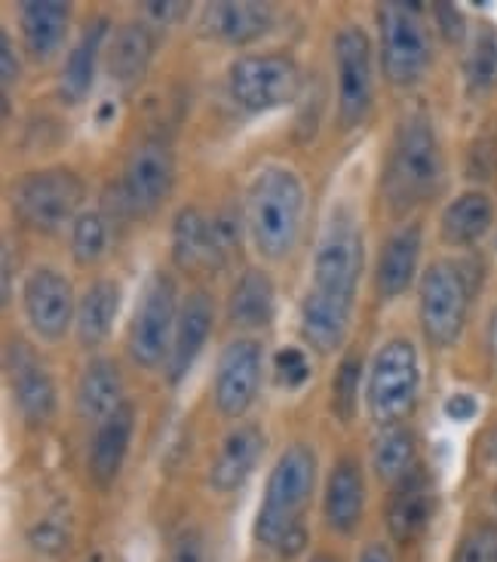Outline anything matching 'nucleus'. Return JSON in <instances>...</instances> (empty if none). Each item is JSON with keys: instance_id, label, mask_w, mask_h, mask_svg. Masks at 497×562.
Wrapping results in <instances>:
<instances>
[{"instance_id": "nucleus-37", "label": "nucleus", "mask_w": 497, "mask_h": 562, "mask_svg": "<svg viewBox=\"0 0 497 562\" xmlns=\"http://www.w3.org/2000/svg\"><path fill=\"white\" fill-rule=\"evenodd\" d=\"M169 562H215V557L200 529H181L169 550Z\"/></svg>"}, {"instance_id": "nucleus-45", "label": "nucleus", "mask_w": 497, "mask_h": 562, "mask_svg": "<svg viewBox=\"0 0 497 562\" xmlns=\"http://www.w3.org/2000/svg\"><path fill=\"white\" fill-rule=\"evenodd\" d=\"M360 562H393V557L387 548H381V544H369V548L362 550Z\"/></svg>"}, {"instance_id": "nucleus-2", "label": "nucleus", "mask_w": 497, "mask_h": 562, "mask_svg": "<svg viewBox=\"0 0 497 562\" xmlns=\"http://www.w3.org/2000/svg\"><path fill=\"white\" fill-rule=\"evenodd\" d=\"M302 213V179L286 167H264L246 191V228L264 259L280 261L295 249Z\"/></svg>"}, {"instance_id": "nucleus-5", "label": "nucleus", "mask_w": 497, "mask_h": 562, "mask_svg": "<svg viewBox=\"0 0 497 562\" xmlns=\"http://www.w3.org/2000/svg\"><path fill=\"white\" fill-rule=\"evenodd\" d=\"M418 387H421V366H418L415 345L406 338H393L377 350L372 372H369L365 403H369L372 422L381 427L399 425L415 409Z\"/></svg>"}, {"instance_id": "nucleus-30", "label": "nucleus", "mask_w": 497, "mask_h": 562, "mask_svg": "<svg viewBox=\"0 0 497 562\" xmlns=\"http://www.w3.org/2000/svg\"><path fill=\"white\" fill-rule=\"evenodd\" d=\"M105 19H99V22H92L90 29L83 31V37L77 41V46L71 49V56L65 61V68H61V80H59V92L65 102H83L92 90V77H95V59H99V49L105 44V34H108Z\"/></svg>"}, {"instance_id": "nucleus-4", "label": "nucleus", "mask_w": 497, "mask_h": 562, "mask_svg": "<svg viewBox=\"0 0 497 562\" xmlns=\"http://www.w3.org/2000/svg\"><path fill=\"white\" fill-rule=\"evenodd\" d=\"M362 261H365V244H362L360 222L347 206H335L319 234L317 256H314V292L353 304Z\"/></svg>"}, {"instance_id": "nucleus-3", "label": "nucleus", "mask_w": 497, "mask_h": 562, "mask_svg": "<svg viewBox=\"0 0 497 562\" xmlns=\"http://www.w3.org/2000/svg\"><path fill=\"white\" fill-rule=\"evenodd\" d=\"M442 184V151L433 123L427 117H408L399 123L393 138L387 172H384V198L396 213H406L423 200L437 198Z\"/></svg>"}, {"instance_id": "nucleus-41", "label": "nucleus", "mask_w": 497, "mask_h": 562, "mask_svg": "<svg viewBox=\"0 0 497 562\" xmlns=\"http://www.w3.org/2000/svg\"><path fill=\"white\" fill-rule=\"evenodd\" d=\"M19 80V59H15L10 34H0V83H3V111H10V90Z\"/></svg>"}, {"instance_id": "nucleus-11", "label": "nucleus", "mask_w": 497, "mask_h": 562, "mask_svg": "<svg viewBox=\"0 0 497 562\" xmlns=\"http://www.w3.org/2000/svg\"><path fill=\"white\" fill-rule=\"evenodd\" d=\"M335 71H338V123L353 130L365 121L375 80H372V44L365 31L347 25L335 37Z\"/></svg>"}, {"instance_id": "nucleus-44", "label": "nucleus", "mask_w": 497, "mask_h": 562, "mask_svg": "<svg viewBox=\"0 0 497 562\" xmlns=\"http://www.w3.org/2000/svg\"><path fill=\"white\" fill-rule=\"evenodd\" d=\"M145 10L151 19H160V22H172V19H179L184 10H188V3H145Z\"/></svg>"}, {"instance_id": "nucleus-38", "label": "nucleus", "mask_w": 497, "mask_h": 562, "mask_svg": "<svg viewBox=\"0 0 497 562\" xmlns=\"http://www.w3.org/2000/svg\"><path fill=\"white\" fill-rule=\"evenodd\" d=\"M212 228V244H215V252H218V261L225 265L237 249H240V222L237 215L218 213L210 222Z\"/></svg>"}, {"instance_id": "nucleus-42", "label": "nucleus", "mask_w": 497, "mask_h": 562, "mask_svg": "<svg viewBox=\"0 0 497 562\" xmlns=\"http://www.w3.org/2000/svg\"><path fill=\"white\" fill-rule=\"evenodd\" d=\"M445 412H449V418H454V422H467V418L476 415V400L467 394H458L445 403Z\"/></svg>"}, {"instance_id": "nucleus-14", "label": "nucleus", "mask_w": 497, "mask_h": 562, "mask_svg": "<svg viewBox=\"0 0 497 562\" xmlns=\"http://www.w3.org/2000/svg\"><path fill=\"white\" fill-rule=\"evenodd\" d=\"M7 375H10V387H13V400L22 418L31 427L46 425L56 412V384L53 375L37 360V353L25 341H10L7 345Z\"/></svg>"}, {"instance_id": "nucleus-1", "label": "nucleus", "mask_w": 497, "mask_h": 562, "mask_svg": "<svg viewBox=\"0 0 497 562\" xmlns=\"http://www.w3.org/2000/svg\"><path fill=\"white\" fill-rule=\"evenodd\" d=\"M317 483V456L310 446H289L283 456L276 458L264 504L258 510L256 538L268 548H280L283 553H298L304 548L302 514L314 495Z\"/></svg>"}, {"instance_id": "nucleus-32", "label": "nucleus", "mask_w": 497, "mask_h": 562, "mask_svg": "<svg viewBox=\"0 0 497 562\" xmlns=\"http://www.w3.org/2000/svg\"><path fill=\"white\" fill-rule=\"evenodd\" d=\"M227 314L237 326H264L273 317V283L264 271L249 268L230 292Z\"/></svg>"}, {"instance_id": "nucleus-23", "label": "nucleus", "mask_w": 497, "mask_h": 562, "mask_svg": "<svg viewBox=\"0 0 497 562\" xmlns=\"http://www.w3.org/2000/svg\"><path fill=\"white\" fill-rule=\"evenodd\" d=\"M350 314H353V304L338 302L310 289L302 302V335L307 338V345L317 348L319 353H335L344 345Z\"/></svg>"}, {"instance_id": "nucleus-10", "label": "nucleus", "mask_w": 497, "mask_h": 562, "mask_svg": "<svg viewBox=\"0 0 497 562\" xmlns=\"http://www.w3.org/2000/svg\"><path fill=\"white\" fill-rule=\"evenodd\" d=\"M230 95L246 111L261 114L289 105L302 90V71L289 56H246L227 71Z\"/></svg>"}, {"instance_id": "nucleus-13", "label": "nucleus", "mask_w": 497, "mask_h": 562, "mask_svg": "<svg viewBox=\"0 0 497 562\" xmlns=\"http://www.w3.org/2000/svg\"><path fill=\"white\" fill-rule=\"evenodd\" d=\"M176 182V157L166 142H145L126 160L123 172V203L136 215L154 213L172 191Z\"/></svg>"}, {"instance_id": "nucleus-22", "label": "nucleus", "mask_w": 497, "mask_h": 562, "mask_svg": "<svg viewBox=\"0 0 497 562\" xmlns=\"http://www.w3.org/2000/svg\"><path fill=\"white\" fill-rule=\"evenodd\" d=\"M172 259L179 265L184 274H206V271H218L222 261L212 244V228L210 218L194 210V206H184L176 215V225H172Z\"/></svg>"}, {"instance_id": "nucleus-15", "label": "nucleus", "mask_w": 497, "mask_h": 562, "mask_svg": "<svg viewBox=\"0 0 497 562\" xmlns=\"http://www.w3.org/2000/svg\"><path fill=\"white\" fill-rule=\"evenodd\" d=\"M22 299H25V314H29L31 329L46 341H59L61 335L68 333L71 317H77L75 289L59 271L37 268L25 280V295Z\"/></svg>"}, {"instance_id": "nucleus-40", "label": "nucleus", "mask_w": 497, "mask_h": 562, "mask_svg": "<svg viewBox=\"0 0 497 562\" xmlns=\"http://www.w3.org/2000/svg\"><path fill=\"white\" fill-rule=\"evenodd\" d=\"M29 541L37 553H61L68 548V526L59 519H44L31 529Z\"/></svg>"}, {"instance_id": "nucleus-17", "label": "nucleus", "mask_w": 497, "mask_h": 562, "mask_svg": "<svg viewBox=\"0 0 497 562\" xmlns=\"http://www.w3.org/2000/svg\"><path fill=\"white\" fill-rule=\"evenodd\" d=\"M433 507H437V498H433L430 480L421 468L408 473L406 480H399L393 488L391 507H387V529H391L393 541L396 544L418 541L423 529L430 526Z\"/></svg>"}, {"instance_id": "nucleus-6", "label": "nucleus", "mask_w": 497, "mask_h": 562, "mask_svg": "<svg viewBox=\"0 0 497 562\" xmlns=\"http://www.w3.org/2000/svg\"><path fill=\"white\" fill-rule=\"evenodd\" d=\"M377 34H381V65L396 87L418 83L430 65V34L423 25L418 3L387 0L377 7Z\"/></svg>"}, {"instance_id": "nucleus-20", "label": "nucleus", "mask_w": 497, "mask_h": 562, "mask_svg": "<svg viewBox=\"0 0 497 562\" xmlns=\"http://www.w3.org/2000/svg\"><path fill=\"white\" fill-rule=\"evenodd\" d=\"M133 427H136V409L129 403H123L111 418H105L102 425L95 427L90 449V473L102 488L117 480L123 461H126V452H129Z\"/></svg>"}, {"instance_id": "nucleus-29", "label": "nucleus", "mask_w": 497, "mask_h": 562, "mask_svg": "<svg viewBox=\"0 0 497 562\" xmlns=\"http://www.w3.org/2000/svg\"><path fill=\"white\" fill-rule=\"evenodd\" d=\"M495 218L492 198L483 191H467L454 198L442 213V240L452 246H470L483 240Z\"/></svg>"}, {"instance_id": "nucleus-36", "label": "nucleus", "mask_w": 497, "mask_h": 562, "mask_svg": "<svg viewBox=\"0 0 497 562\" xmlns=\"http://www.w3.org/2000/svg\"><path fill=\"white\" fill-rule=\"evenodd\" d=\"M452 562H497V526L483 522L470 529L454 550Z\"/></svg>"}, {"instance_id": "nucleus-46", "label": "nucleus", "mask_w": 497, "mask_h": 562, "mask_svg": "<svg viewBox=\"0 0 497 562\" xmlns=\"http://www.w3.org/2000/svg\"><path fill=\"white\" fill-rule=\"evenodd\" d=\"M488 350H492V360L497 366V311L492 314V323H488Z\"/></svg>"}, {"instance_id": "nucleus-7", "label": "nucleus", "mask_w": 497, "mask_h": 562, "mask_svg": "<svg viewBox=\"0 0 497 562\" xmlns=\"http://www.w3.org/2000/svg\"><path fill=\"white\" fill-rule=\"evenodd\" d=\"M83 194V182L71 169H37L13 184V210L29 228L53 234L75 218Z\"/></svg>"}, {"instance_id": "nucleus-33", "label": "nucleus", "mask_w": 497, "mask_h": 562, "mask_svg": "<svg viewBox=\"0 0 497 562\" xmlns=\"http://www.w3.org/2000/svg\"><path fill=\"white\" fill-rule=\"evenodd\" d=\"M108 246V225L99 213H83L75 218L71 228V256L77 265H92L102 259Z\"/></svg>"}, {"instance_id": "nucleus-8", "label": "nucleus", "mask_w": 497, "mask_h": 562, "mask_svg": "<svg viewBox=\"0 0 497 562\" xmlns=\"http://www.w3.org/2000/svg\"><path fill=\"white\" fill-rule=\"evenodd\" d=\"M470 311V283L461 265L433 261L421 277V329L430 345H454Z\"/></svg>"}, {"instance_id": "nucleus-21", "label": "nucleus", "mask_w": 497, "mask_h": 562, "mask_svg": "<svg viewBox=\"0 0 497 562\" xmlns=\"http://www.w3.org/2000/svg\"><path fill=\"white\" fill-rule=\"evenodd\" d=\"M22 13V37H25V49L34 61L53 59L65 44L68 34V19H71V7L59 3V0H25L19 7Z\"/></svg>"}, {"instance_id": "nucleus-43", "label": "nucleus", "mask_w": 497, "mask_h": 562, "mask_svg": "<svg viewBox=\"0 0 497 562\" xmlns=\"http://www.w3.org/2000/svg\"><path fill=\"white\" fill-rule=\"evenodd\" d=\"M13 302V246L3 240V304Z\"/></svg>"}, {"instance_id": "nucleus-12", "label": "nucleus", "mask_w": 497, "mask_h": 562, "mask_svg": "<svg viewBox=\"0 0 497 562\" xmlns=\"http://www.w3.org/2000/svg\"><path fill=\"white\" fill-rule=\"evenodd\" d=\"M261 345L256 338L230 341L215 366V406L225 418H240L261 387Z\"/></svg>"}, {"instance_id": "nucleus-26", "label": "nucleus", "mask_w": 497, "mask_h": 562, "mask_svg": "<svg viewBox=\"0 0 497 562\" xmlns=\"http://www.w3.org/2000/svg\"><path fill=\"white\" fill-rule=\"evenodd\" d=\"M123 403V379L121 369L111 363V360H92L80 384H77V412L83 422H105L114 412L121 409Z\"/></svg>"}, {"instance_id": "nucleus-39", "label": "nucleus", "mask_w": 497, "mask_h": 562, "mask_svg": "<svg viewBox=\"0 0 497 562\" xmlns=\"http://www.w3.org/2000/svg\"><path fill=\"white\" fill-rule=\"evenodd\" d=\"M276 379L283 387H302L304 381L310 379V363L302 350L283 348L276 353Z\"/></svg>"}, {"instance_id": "nucleus-18", "label": "nucleus", "mask_w": 497, "mask_h": 562, "mask_svg": "<svg viewBox=\"0 0 497 562\" xmlns=\"http://www.w3.org/2000/svg\"><path fill=\"white\" fill-rule=\"evenodd\" d=\"M212 329V299L206 292H191L179 307V323H176V338H172V350H169V360H166V372L169 381L179 384L188 369L194 366L200 357V350L206 345Z\"/></svg>"}, {"instance_id": "nucleus-16", "label": "nucleus", "mask_w": 497, "mask_h": 562, "mask_svg": "<svg viewBox=\"0 0 497 562\" xmlns=\"http://www.w3.org/2000/svg\"><path fill=\"white\" fill-rule=\"evenodd\" d=\"M273 19L276 13L271 3L218 0V3H206V10L200 15V31L218 44L242 46L264 37L273 29Z\"/></svg>"}, {"instance_id": "nucleus-47", "label": "nucleus", "mask_w": 497, "mask_h": 562, "mask_svg": "<svg viewBox=\"0 0 497 562\" xmlns=\"http://www.w3.org/2000/svg\"><path fill=\"white\" fill-rule=\"evenodd\" d=\"M310 562H331V560H329V557H314Z\"/></svg>"}, {"instance_id": "nucleus-24", "label": "nucleus", "mask_w": 497, "mask_h": 562, "mask_svg": "<svg viewBox=\"0 0 497 562\" xmlns=\"http://www.w3.org/2000/svg\"><path fill=\"white\" fill-rule=\"evenodd\" d=\"M365 507V483H362V468L353 458H341L329 473L326 486V519L335 532L350 535L362 519Z\"/></svg>"}, {"instance_id": "nucleus-31", "label": "nucleus", "mask_w": 497, "mask_h": 562, "mask_svg": "<svg viewBox=\"0 0 497 562\" xmlns=\"http://www.w3.org/2000/svg\"><path fill=\"white\" fill-rule=\"evenodd\" d=\"M372 464L375 473L387 483H399L408 473L418 471V440L406 427H381L372 442Z\"/></svg>"}, {"instance_id": "nucleus-35", "label": "nucleus", "mask_w": 497, "mask_h": 562, "mask_svg": "<svg viewBox=\"0 0 497 562\" xmlns=\"http://www.w3.org/2000/svg\"><path fill=\"white\" fill-rule=\"evenodd\" d=\"M467 77L476 90H488L497 83V37L492 31H483L470 49Z\"/></svg>"}, {"instance_id": "nucleus-28", "label": "nucleus", "mask_w": 497, "mask_h": 562, "mask_svg": "<svg viewBox=\"0 0 497 562\" xmlns=\"http://www.w3.org/2000/svg\"><path fill=\"white\" fill-rule=\"evenodd\" d=\"M121 307V289L111 280H95L77 304V338L83 348L105 345Z\"/></svg>"}, {"instance_id": "nucleus-25", "label": "nucleus", "mask_w": 497, "mask_h": 562, "mask_svg": "<svg viewBox=\"0 0 497 562\" xmlns=\"http://www.w3.org/2000/svg\"><path fill=\"white\" fill-rule=\"evenodd\" d=\"M418 259H421V228L408 225V228L396 231L384 252L377 261L375 271V289L381 299H396L408 289L418 271Z\"/></svg>"}, {"instance_id": "nucleus-9", "label": "nucleus", "mask_w": 497, "mask_h": 562, "mask_svg": "<svg viewBox=\"0 0 497 562\" xmlns=\"http://www.w3.org/2000/svg\"><path fill=\"white\" fill-rule=\"evenodd\" d=\"M176 323H179L176 280L169 274H154L142 292V302L129 326V357L145 369H157L163 360H169Z\"/></svg>"}, {"instance_id": "nucleus-27", "label": "nucleus", "mask_w": 497, "mask_h": 562, "mask_svg": "<svg viewBox=\"0 0 497 562\" xmlns=\"http://www.w3.org/2000/svg\"><path fill=\"white\" fill-rule=\"evenodd\" d=\"M151 59L154 31L145 22H129L111 41V49H108V75L114 77L123 90H133L138 80L148 75Z\"/></svg>"}, {"instance_id": "nucleus-19", "label": "nucleus", "mask_w": 497, "mask_h": 562, "mask_svg": "<svg viewBox=\"0 0 497 562\" xmlns=\"http://www.w3.org/2000/svg\"><path fill=\"white\" fill-rule=\"evenodd\" d=\"M264 430L258 425H242L230 430L218 449V456L210 468V486L215 492H234L240 488L249 473L256 471L258 458L264 452Z\"/></svg>"}, {"instance_id": "nucleus-34", "label": "nucleus", "mask_w": 497, "mask_h": 562, "mask_svg": "<svg viewBox=\"0 0 497 562\" xmlns=\"http://www.w3.org/2000/svg\"><path fill=\"white\" fill-rule=\"evenodd\" d=\"M360 375H362V360L360 357H344V363L335 375L331 384V409L341 422H350L353 412H357V400H360Z\"/></svg>"}]
</instances>
